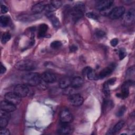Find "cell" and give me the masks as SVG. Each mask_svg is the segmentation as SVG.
I'll use <instances>...</instances> for the list:
<instances>
[{"label":"cell","mask_w":135,"mask_h":135,"mask_svg":"<svg viewBox=\"0 0 135 135\" xmlns=\"http://www.w3.org/2000/svg\"><path fill=\"white\" fill-rule=\"evenodd\" d=\"M1 109L8 112H12L16 110V105L4 100L1 102Z\"/></svg>","instance_id":"cell-13"},{"label":"cell","mask_w":135,"mask_h":135,"mask_svg":"<svg viewBox=\"0 0 135 135\" xmlns=\"http://www.w3.org/2000/svg\"><path fill=\"white\" fill-rule=\"evenodd\" d=\"M126 110V108L124 106H122L117 111V112L116 113V115L117 117H121L123 115L124 113L125 112Z\"/></svg>","instance_id":"cell-35"},{"label":"cell","mask_w":135,"mask_h":135,"mask_svg":"<svg viewBox=\"0 0 135 135\" xmlns=\"http://www.w3.org/2000/svg\"><path fill=\"white\" fill-rule=\"evenodd\" d=\"M115 81H116V78H111V79L108 80L107 82L109 85H113L114 84Z\"/></svg>","instance_id":"cell-43"},{"label":"cell","mask_w":135,"mask_h":135,"mask_svg":"<svg viewBox=\"0 0 135 135\" xmlns=\"http://www.w3.org/2000/svg\"><path fill=\"white\" fill-rule=\"evenodd\" d=\"M48 29V26L45 24H41L38 29V37L39 38H42L45 36L46 33Z\"/></svg>","instance_id":"cell-20"},{"label":"cell","mask_w":135,"mask_h":135,"mask_svg":"<svg viewBox=\"0 0 135 135\" xmlns=\"http://www.w3.org/2000/svg\"><path fill=\"white\" fill-rule=\"evenodd\" d=\"M42 81L45 83H54L56 80V76L55 75L51 72H45L41 75Z\"/></svg>","instance_id":"cell-12"},{"label":"cell","mask_w":135,"mask_h":135,"mask_svg":"<svg viewBox=\"0 0 135 135\" xmlns=\"http://www.w3.org/2000/svg\"><path fill=\"white\" fill-rule=\"evenodd\" d=\"M113 106V103L111 101L108 100H104L102 105V112L106 113L108 111L110 110Z\"/></svg>","instance_id":"cell-23"},{"label":"cell","mask_w":135,"mask_h":135,"mask_svg":"<svg viewBox=\"0 0 135 135\" xmlns=\"http://www.w3.org/2000/svg\"><path fill=\"white\" fill-rule=\"evenodd\" d=\"M22 80L24 84L26 85L34 86L40 84L42 80L41 75L38 73L30 72L24 75L22 77Z\"/></svg>","instance_id":"cell-1"},{"label":"cell","mask_w":135,"mask_h":135,"mask_svg":"<svg viewBox=\"0 0 135 135\" xmlns=\"http://www.w3.org/2000/svg\"><path fill=\"white\" fill-rule=\"evenodd\" d=\"M11 38V35L8 32L4 33L2 36L1 42L3 44H5L10 40Z\"/></svg>","instance_id":"cell-26"},{"label":"cell","mask_w":135,"mask_h":135,"mask_svg":"<svg viewBox=\"0 0 135 135\" xmlns=\"http://www.w3.org/2000/svg\"><path fill=\"white\" fill-rule=\"evenodd\" d=\"M95 35L97 37L102 38L105 35V33L102 30H98L96 31V32L95 33Z\"/></svg>","instance_id":"cell-36"},{"label":"cell","mask_w":135,"mask_h":135,"mask_svg":"<svg viewBox=\"0 0 135 135\" xmlns=\"http://www.w3.org/2000/svg\"><path fill=\"white\" fill-rule=\"evenodd\" d=\"M135 18V10L134 8L130 9L126 14L124 19L126 22L132 23L134 22Z\"/></svg>","instance_id":"cell-16"},{"label":"cell","mask_w":135,"mask_h":135,"mask_svg":"<svg viewBox=\"0 0 135 135\" xmlns=\"http://www.w3.org/2000/svg\"><path fill=\"white\" fill-rule=\"evenodd\" d=\"M38 18V15L35 14L34 15H21L18 17V20L23 22H29L34 21Z\"/></svg>","instance_id":"cell-19"},{"label":"cell","mask_w":135,"mask_h":135,"mask_svg":"<svg viewBox=\"0 0 135 135\" xmlns=\"http://www.w3.org/2000/svg\"><path fill=\"white\" fill-rule=\"evenodd\" d=\"M9 112L5 111L1 109V111H0V117L2 118H4L6 119H7L8 120H9L10 118H11V115L9 113Z\"/></svg>","instance_id":"cell-33"},{"label":"cell","mask_w":135,"mask_h":135,"mask_svg":"<svg viewBox=\"0 0 135 135\" xmlns=\"http://www.w3.org/2000/svg\"><path fill=\"white\" fill-rule=\"evenodd\" d=\"M78 50V47L75 45H72L70 46V51L71 52H75Z\"/></svg>","instance_id":"cell-42"},{"label":"cell","mask_w":135,"mask_h":135,"mask_svg":"<svg viewBox=\"0 0 135 135\" xmlns=\"http://www.w3.org/2000/svg\"><path fill=\"white\" fill-rule=\"evenodd\" d=\"M134 74V67H130L129 69H128L126 72V76L129 79L128 80H131V76H133Z\"/></svg>","instance_id":"cell-27"},{"label":"cell","mask_w":135,"mask_h":135,"mask_svg":"<svg viewBox=\"0 0 135 135\" xmlns=\"http://www.w3.org/2000/svg\"><path fill=\"white\" fill-rule=\"evenodd\" d=\"M72 79L70 78H63L60 80L59 82V86L60 88L65 89L71 86Z\"/></svg>","instance_id":"cell-18"},{"label":"cell","mask_w":135,"mask_h":135,"mask_svg":"<svg viewBox=\"0 0 135 135\" xmlns=\"http://www.w3.org/2000/svg\"><path fill=\"white\" fill-rule=\"evenodd\" d=\"M0 133L1 135H9L10 132L9 130L5 128V127H1Z\"/></svg>","instance_id":"cell-37"},{"label":"cell","mask_w":135,"mask_h":135,"mask_svg":"<svg viewBox=\"0 0 135 135\" xmlns=\"http://www.w3.org/2000/svg\"><path fill=\"white\" fill-rule=\"evenodd\" d=\"M115 67L116 65L114 63H111V64L108 65L107 67L104 68L100 71L98 75L99 78L101 79H103L108 76L112 73V72L114 70Z\"/></svg>","instance_id":"cell-11"},{"label":"cell","mask_w":135,"mask_h":135,"mask_svg":"<svg viewBox=\"0 0 135 135\" xmlns=\"http://www.w3.org/2000/svg\"><path fill=\"white\" fill-rule=\"evenodd\" d=\"M45 5L43 3L40 2L34 5L32 7V11L34 14H38L41 13L45 9Z\"/></svg>","instance_id":"cell-17"},{"label":"cell","mask_w":135,"mask_h":135,"mask_svg":"<svg viewBox=\"0 0 135 135\" xmlns=\"http://www.w3.org/2000/svg\"><path fill=\"white\" fill-rule=\"evenodd\" d=\"M10 22V18L8 16H1L0 18V24L2 27H6L8 25Z\"/></svg>","instance_id":"cell-24"},{"label":"cell","mask_w":135,"mask_h":135,"mask_svg":"<svg viewBox=\"0 0 135 135\" xmlns=\"http://www.w3.org/2000/svg\"><path fill=\"white\" fill-rule=\"evenodd\" d=\"M85 11V6L84 4L80 3L76 4L69 12V14L73 21H77L83 16Z\"/></svg>","instance_id":"cell-3"},{"label":"cell","mask_w":135,"mask_h":135,"mask_svg":"<svg viewBox=\"0 0 135 135\" xmlns=\"http://www.w3.org/2000/svg\"><path fill=\"white\" fill-rule=\"evenodd\" d=\"M46 15L54 27L56 28L60 26V21L59 19L54 15L52 14V13H47Z\"/></svg>","instance_id":"cell-22"},{"label":"cell","mask_w":135,"mask_h":135,"mask_svg":"<svg viewBox=\"0 0 135 135\" xmlns=\"http://www.w3.org/2000/svg\"><path fill=\"white\" fill-rule=\"evenodd\" d=\"M6 68L4 65H3L2 64H1V71H0L1 74H2L6 72Z\"/></svg>","instance_id":"cell-44"},{"label":"cell","mask_w":135,"mask_h":135,"mask_svg":"<svg viewBox=\"0 0 135 135\" xmlns=\"http://www.w3.org/2000/svg\"><path fill=\"white\" fill-rule=\"evenodd\" d=\"M60 119L61 122L69 123L72 121L73 116L68 109H63L60 112Z\"/></svg>","instance_id":"cell-9"},{"label":"cell","mask_w":135,"mask_h":135,"mask_svg":"<svg viewBox=\"0 0 135 135\" xmlns=\"http://www.w3.org/2000/svg\"><path fill=\"white\" fill-rule=\"evenodd\" d=\"M83 84V80L80 76H76L72 79L71 86L74 89L80 88Z\"/></svg>","instance_id":"cell-15"},{"label":"cell","mask_w":135,"mask_h":135,"mask_svg":"<svg viewBox=\"0 0 135 135\" xmlns=\"http://www.w3.org/2000/svg\"><path fill=\"white\" fill-rule=\"evenodd\" d=\"M127 55V52L126 50L123 48H121L119 50V57L120 60L123 59Z\"/></svg>","instance_id":"cell-31"},{"label":"cell","mask_w":135,"mask_h":135,"mask_svg":"<svg viewBox=\"0 0 135 135\" xmlns=\"http://www.w3.org/2000/svg\"><path fill=\"white\" fill-rule=\"evenodd\" d=\"M5 100L8 102L11 103L12 104L17 105L20 103L21 101V98L17 95L14 92H7L5 94L4 96Z\"/></svg>","instance_id":"cell-6"},{"label":"cell","mask_w":135,"mask_h":135,"mask_svg":"<svg viewBox=\"0 0 135 135\" xmlns=\"http://www.w3.org/2000/svg\"><path fill=\"white\" fill-rule=\"evenodd\" d=\"M37 67V63L31 60H23L17 62L15 68L18 70L23 71H29L35 69Z\"/></svg>","instance_id":"cell-2"},{"label":"cell","mask_w":135,"mask_h":135,"mask_svg":"<svg viewBox=\"0 0 135 135\" xmlns=\"http://www.w3.org/2000/svg\"><path fill=\"white\" fill-rule=\"evenodd\" d=\"M113 3V2L110 0L100 1L97 3L96 8L100 11H104L110 8L112 6Z\"/></svg>","instance_id":"cell-10"},{"label":"cell","mask_w":135,"mask_h":135,"mask_svg":"<svg viewBox=\"0 0 135 135\" xmlns=\"http://www.w3.org/2000/svg\"><path fill=\"white\" fill-rule=\"evenodd\" d=\"M69 101L73 106H80L83 102V97L78 93H73L69 97Z\"/></svg>","instance_id":"cell-7"},{"label":"cell","mask_w":135,"mask_h":135,"mask_svg":"<svg viewBox=\"0 0 135 135\" xmlns=\"http://www.w3.org/2000/svg\"><path fill=\"white\" fill-rule=\"evenodd\" d=\"M57 132L62 134H69L72 132V129L68 123L61 122L58 128Z\"/></svg>","instance_id":"cell-14"},{"label":"cell","mask_w":135,"mask_h":135,"mask_svg":"<svg viewBox=\"0 0 135 135\" xmlns=\"http://www.w3.org/2000/svg\"><path fill=\"white\" fill-rule=\"evenodd\" d=\"M118 42H119V41H118V38H113V39H112V40H111V41H110V44H111V45L112 46L114 47V46H115L116 45H117V44H118Z\"/></svg>","instance_id":"cell-39"},{"label":"cell","mask_w":135,"mask_h":135,"mask_svg":"<svg viewBox=\"0 0 135 135\" xmlns=\"http://www.w3.org/2000/svg\"><path fill=\"white\" fill-rule=\"evenodd\" d=\"M86 76L89 80H97L99 78V76L97 74L95 71L92 68L87 73Z\"/></svg>","instance_id":"cell-25"},{"label":"cell","mask_w":135,"mask_h":135,"mask_svg":"<svg viewBox=\"0 0 135 135\" xmlns=\"http://www.w3.org/2000/svg\"><path fill=\"white\" fill-rule=\"evenodd\" d=\"M124 121L121 120L119 121L115 124L113 129L111 131H109V132H108L107 134H114L118 132L123 128V127L124 126Z\"/></svg>","instance_id":"cell-21"},{"label":"cell","mask_w":135,"mask_h":135,"mask_svg":"<svg viewBox=\"0 0 135 135\" xmlns=\"http://www.w3.org/2000/svg\"><path fill=\"white\" fill-rule=\"evenodd\" d=\"M133 80H128L124 82L121 86V91L120 93H117L116 95L122 99L127 98L129 94V87L133 84Z\"/></svg>","instance_id":"cell-4"},{"label":"cell","mask_w":135,"mask_h":135,"mask_svg":"<svg viewBox=\"0 0 135 135\" xmlns=\"http://www.w3.org/2000/svg\"><path fill=\"white\" fill-rule=\"evenodd\" d=\"M125 12V8L123 6H118L113 8L109 13V17L111 19H118L121 17Z\"/></svg>","instance_id":"cell-8"},{"label":"cell","mask_w":135,"mask_h":135,"mask_svg":"<svg viewBox=\"0 0 135 135\" xmlns=\"http://www.w3.org/2000/svg\"><path fill=\"white\" fill-rule=\"evenodd\" d=\"M109 86V85L108 84V83H107V81L105 82H104V83L103 84V93L107 96H108V95H110V91Z\"/></svg>","instance_id":"cell-28"},{"label":"cell","mask_w":135,"mask_h":135,"mask_svg":"<svg viewBox=\"0 0 135 135\" xmlns=\"http://www.w3.org/2000/svg\"><path fill=\"white\" fill-rule=\"evenodd\" d=\"M9 120L4 118L0 117V127H5L8 123Z\"/></svg>","instance_id":"cell-34"},{"label":"cell","mask_w":135,"mask_h":135,"mask_svg":"<svg viewBox=\"0 0 135 135\" xmlns=\"http://www.w3.org/2000/svg\"><path fill=\"white\" fill-rule=\"evenodd\" d=\"M86 16L88 18H91V19H93V20H97L99 18L98 15L97 14H96L95 13H94V12H90L86 13Z\"/></svg>","instance_id":"cell-32"},{"label":"cell","mask_w":135,"mask_h":135,"mask_svg":"<svg viewBox=\"0 0 135 135\" xmlns=\"http://www.w3.org/2000/svg\"><path fill=\"white\" fill-rule=\"evenodd\" d=\"M45 9L48 12V13H51L52 12L55 11L56 10V8L50 3V4H47L45 5Z\"/></svg>","instance_id":"cell-29"},{"label":"cell","mask_w":135,"mask_h":135,"mask_svg":"<svg viewBox=\"0 0 135 135\" xmlns=\"http://www.w3.org/2000/svg\"><path fill=\"white\" fill-rule=\"evenodd\" d=\"M51 3L56 8V9L62 5V2L60 1H52L51 2Z\"/></svg>","instance_id":"cell-38"},{"label":"cell","mask_w":135,"mask_h":135,"mask_svg":"<svg viewBox=\"0 0 135 135\" xmlns=\"http://www.w3.org/2000/svg\"><path fill=\"white\" fill-rule=\"evenodd\" d=\"M1 11L2 13L5 14L8 12V8L4 5H1Z\"/></svg>","instance_id":"cell-40"},{"label":"cell","mask_w":135,"mask_h":135,"mask_svg":"<svg viewBox=\"0 0 135 135\" xmlns=\"http://www.w3.org/2000/svg\"><path fill=\"white\" fill-rule=\"evenodd\" d=\"M91 68L90 67V66H87V67H85L83 69V71H82V74L84 76H86L87 73L89 72V71L91 70Z\"/></svg>","instance_id":"cell-41"},{"label":"cell","mask_w":135,"mask_h":135,"mask_svg":"<svg viewBox=\"0 0 135 135\" xmlns=\"http://www.w3.org/2000/svg\"><path fill=\"white\" fill-rule=\"evenodd\" d=\"M62 43L59 41H53L52 42L51 44H50V46L53 48V49H58L59 47H60L61 46H62Z\"/></svg>","instance_id":"cell-30"},{"label":"cell","mask_w":135,"mask_h":135,"mask_svg":"<svg viewBox=\"0 0 135 135\" xmlns=\"http://www.w3.org/2000/svg\"><path fill=\"white\" fill-rule=\"evenodd\" d=\"M13 92L21 98H24L28 94L29 89L26 84H18L14 86Z\"/></svg>","instance_id":"cell-5"}]
</instances>
